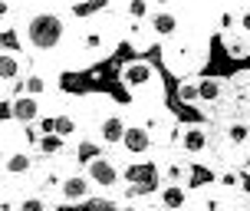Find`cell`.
<instances>
[{
    "mask_svg": "<svg viewBox=\"0 0 250 211\" xmlns=\"http://www.w3.org/2000/svg\"><path fill=\"white\" fill-rule=\"evenodd\" d=\"M73 30L76 23L66 10V3H20L13 37H17L20 53L30 63L53 66V70L66 73L62 60H66V47H69Z\"/></svg>",
    "mask_w": 250,
    "mask_h": 211,
    "instance_id": "6da1fadb",
    "label": "cell"
},
{
    "mask_svg": "<svg viewBox=\"0 0 250 211\" xmlns=\"http://www.w3.org/2000/svg\"><path fill=\"white\" fill-rule=\"evenodd\" d=\"M119 47H125V17L119 13V3H109L105 13L92 23H76L69 47H66V60L62 70L66 73H83L109 60Z\"/></svg>",
    "mask_w": 250,
    "mask_h": 211,
    "instance_id": "7a4b0ae2",
    "label": "cell"
},
{
    "mask_svg": "<svg viewBox=\"0 0 250 211\" xmlns=\"http://www.w3.org/2000/svg\"><path fill=\"white\" fill-rule=\"evenodd\" d=\"M208 122L214 125V136H217V172L234 168V165H247L250 162V102L230 99L221 112H214Z\"/></svg>",
    "mask_w": 250,
    "mask_h": 211,
    "instance_id": "3957f363",
    "label": "cell"
},
{
    "mask_svg": "<svg viewBox=\"0 0 250 211\" xmlns=\"http://www.w3.org/2000/svg\"><path fill=\"white\" fill-rule=\"evenodd\" d=\"M211 60V37L198 30H185L162 47V63L175 79H194Z\"/></svg>",
    "mask_w": 250,
    "mask_h": 211,
    "instance_id": "277c9868",
    "label": "cell"
},
{
    "mask_svg": "<svg viewBox=\"0 0 250 211\" xmlns=\"http://www.w3.org/2000/svg\"><path fill=\"white\" fill-rule=\"evenodd\" d=\"M175 149L194 162V168L201 165V168L217 172V136H214V125L208 122V119L181 122V125H178Z\"/></svg>",
    "mask_w": 250,
    "mask_h": 211,
    "instance_id": "5b68a950",
    "label": "cell"
},
{
    "mask_svg": "<svg viewBox=\"0 0 250 211\" xmlns=\"http://www.w3.org/2000/svg\"><path fill=\"white\" fill-rule=\"evenodd\" d=\"M83 172L89 175V182L96 188V198L115 205V198H119V191L125 185V162L115 152H102V155H96L92 162L83 165Z\"/></svg>",
    "mask_w": 250,
    "mask_h": 211,
    "instance_id": "8992f818",
    "label": "cell"
},
{
    "mask_svg": "<svg viewBox=\"0 0 250 211\" xmlns=\"http://www.w3.org/2000/svg\"><path fill=\"white\" fill-rule=\"evenodd\" d=\"M43 165V159L37 155L33 145H20V149H3L0 152V178H3V188L10 191H20L33 182L37 168Z\"/></svg>",
    "mask_w": 250,
    "mask_h": 211,
    "instance_id": "52a82bcc",
    "label": "cell"
},
{
    "mask_svg": "<svg viewBox=\"0 0 250 211\" xmlns=\"http://www.w3.org/2000/svg\"><path fill=\"white\" fill-rule=\"evenodd\" d=\"M128 125H132V112H128V102H119L115 99L109 109L102 112L99 119L92 122V129H89V136L99 142L105 152H119V145H122L125 132H128Z\"/></svg>",
    "mask_w": 250,
    "mask_h": 211,
    "instance_id": "ba28073f",
    "label": "cell"
},
{
    "mask_svg": "<svg viewBox=\"0 0 250 211\" xmlns=\"http://www.w3.org/2000/svg\"><path fill=\"white\" fill-rule=\"evenodd\" d=\"M119 86L128 93V99H138L142 93H148V89H158L165 86L162 83V73H158V66L145 56H132V60H125L119 66Z\"/></svg>",
    "mask_w": 250,
    "mask_h": 211,
    "instance_id": "9c48e42d",
    "label": "cell"
},
{
    "mask_svg": "<svg viewBox=\"0 0 250 211\" xmlns=\"http://www.w3.org/2000/svg\"><path fill=\"white\" fill-rule=\"evenodd\" d=\"M155 175H158V185H191V175H194V162L171 149H158L155 155Z\"/></svg>",
    "mask_w": 250,
    "mask_h": 211,
    "instance_id": "30bf717a",
    "label": "cell"
},
{
    "mask_svg": "<svg viewBox=\"0 0 250 211\" xmlns=\"http://www.w3.org/2000/svg\"><path fill=\"white\" fill-rule=\"evenodd\" d=\"M115 155H119L125 165H132V162H155V155H158V142H155V136H151L142 122H132Z\"/></svg>",
    "mask_w": 250,
    "mask_h": 211,
    "instance_id": "8fae6325",
    "label": "cell"
},
{
    "mask_svg": "<svg viewBox=\"0 0 250 211\" xmlns=\"http://www.w3.org/2000/svg\"><path fill=\"white\" fill-rule=\"evenodd\" d=\"M53 201H56V208H76V205H89V201H96V188L89 182V175L83 168H76V172L62 175L60 188L53 191Z\"/></svg>",
    "mask_w": 250,
    "mask_h": 211,
    "instance_id": "7c38bea8",
    "label": "cell"
},
{
    "mask_svg": "<svg viewBox=\"0 0 250 211\" xmlns=\"http://www.w3.org/2000/svg\"><path fill=\"white\" fill-rule=\"evenodd\" d=\"M198 89H201V106H198V112H204V119H211L214 112H221L227 102L234 99V93H230V76L201 73L198 76Z\"/></svg>",
    "mask_w": 250,
    "mask_h": 211,
    "instance_id": "4fadbf2b",
    "label": "cell"
},
{
    "mask_svg": "<svg viewBox=\"0 0 250 211\" xmlns=\"http://www.w3.org/2000/svg\"><path fill=\"white\" fill-rule=\"evenodd\" d=\"M148 30L155 33L158 47H165L168 40H175L178 33H185L181 3H155V10H151V17H148Z\"/></svg>",
    "mask_w": 250,
    "mask_h": 211,
    "instance_id": "5bb4252c",
    "label": "cell"
},
{
    "mask_svg": "<svg viewBox=\"0 0 250 211\" xmlns=\"http://www.w3.org/2000/svg\"><path fill=\"white\" fill-rule=\"evenodd\" d=\"M188 211H234V195L211 178V182H204V185L191 188Z\"/></svg>",
    "mask_w": 250,
    "mask_h": 211,
    "instance_id": "9a60e30c",
    "label": "cell"
},
{
    "mask_svg": "<svg viewBox=\"0 0 250 211\" xmlns=\"http://www.w3.org/2000/svg\"><path fill=\"white\" fill-rule=\"evenodd\" d=\"M30 132H33V149H37V155L43 162H60V159H69L73 155V142H66L56 132H40L37 125Z\"/></svg>",
    "mask_w": 250,
    "mask_h": 211,
    "instance_id": "2e32d148",
    "label": "cell"
},
{
    "mask_svg": "<svg viewBox=\"0 0 250 211\" xmlns=\"http://www.w3.org/2000/svg\"><path fill=\"white\" fill-rule=\"evenodd\" d=\"M10 119L20 122V125H26V129H33V125H40L43 119H46V102L23 93V96H17V99L10 102Z\"/></svg>",
    "mask_w": 250,
    "mask_h": 211,
    "instance_id": "e0dca14e",
    "label": "cell"
},
{
    "mask_svg": "<svg viewBox=\"0 0 250 211\" xmlns=\"http://www.w3.org/2000/svg\"><path fill=\"white\" fill-rule=\"evenodd\" d=\"M155 198L165 211H188V201H191V185H158Z\"/></svg>",
    "mask_w": 250,
    "mask_h": 211,
    "instance_id": "ac0fdd59",
    "label": "cell"
},
{
    "mask_svg": "<svg viewBox=\"0 0 250 211\" xmlns=\"http://www.w3.org/2000/svg\"><path fill=\"white\" fill-rule=\"evenodd\" d=\"M125 47L132 53H148V50L158 47V40L148 30V23H128L125 20Z\"/></svg>",
    "mask_w": 250,
    "mask_h": 211,
    "instance_id": "d6986e66",
    "label": "cell"
},
{
    "mask_svg": "<svg viewBox=\"0 0 250 211\" xmlns=\"http://www.w3.org/2000/svg\"><path fill=\"white\" fill-rule=\"evenodd\" d=\"M17 211H56V201L40 188H20L17 191Z\"/></svg>",
    "mask_w": 250,
    "mask_h": 211,
    "instance_id": "ffe728a7",
    "label": "cell"
},
{
    "mask_svg": "<svg viewBox=\"0 0 250 211\" xmlns=\"http://www.w3.org/2000/svg\"><path fill=\"white\" fill-rule=\"evenodd\" d=\"M151 10H155L151 0H125V3H119V13H122L128 23H148Z\"/></svg>",
    "mask_w": 250,
    "mask_h": 211,
    "instance_id": "44dd1931",
    "label": "cell"
},
{
    "mask_svg": "<svg viewBox=\"0 0 250 211\" xmlns=\"http://www.w3.org/2000/svg\"><path fill=\"white\" fill-rule=\"evenodd\" d=\"M221 47H224V53L230 56V60H247V56H250V37H244L240 30L221 37Z\"/></svg>",
    "mask_w": 250,
    "mask_h": 211,
    "instance_id": "7402d4cb",
    "label": "cell"
},
{
    "mask_svg": "<svg viewBox=\"0 0 250 211\" xmlns=\"http://www.w3.org/2000/svg\"><path fill=\"white\" fill-rule=\"evenodd\" d=\"M102 152H105V149H102V145H99V142H96L92 136H89V132H86L83 139H76V142H73V159L79 162V165L92 162L96 155H102Z\"/></svg>",
    "mask_w": 250,
    "mask_h": 211,
    "instance_id": "603a6c76",
    "label": "cell"
},
{
    "mask_svg": "<svg viewBox=\"0 0 250 211\" xmlns=\"http://www.w3.org/2000/svg\"><path fill=\"white\" fill-rule=\"evenodd\" d=\"M234 211H250V162L240 165V178L234 188Z\"/></svg>",
    "mask_w": 250,
    "mask_h": 211,
    "instance_id": "cb8c5ba5",
    "label": "cell"
},
{
    "mask_svg": "<svg viewBox=\"0 0 250 211\" xmlns=\"http://www.w3.org/2000/svg\"><path fill=\"white\" fill-rule=\"evenodd\" d=\"M175 96L181 106H194L198 109L201 106V89H198V76L194 79H178V89H175Z\"/></svg>",
    "mask_w": 250,
    "mask_h": 211,
    "instance_id": "d4e9b609",
    "label": "cell"
},
{
    "mask_svg": "<svg viewBox=\"0 0 250 211\" xmlns=\"http://www.w3.org/2000/svg\"><path fill=\"white\" fill-rule=\"evenodd\" d=\"M230 93H234V99L250 102V70H237V73H230Z\"/></svg>",
    "mask_w": 250,
    "mask_h": 211,
    "instance_id": "484cf974",
    "label": "cell"
},
{
    "mask_svg": "<svg viewBox=\"0 0 250 211\" xmlns=\"http://www.w3.org/2000/svg\"><path fill=\"white\" fill-rule=\"evenodd\" d=\"M234 10H237V30L244 37H250V0H237Z\"/></svg>",
    "mask_w": 250,
    "mask_h": 211,
    "instance_id": "4316f807",
    "label": "cell"
},
{
    "mask_svg": "<svg viewBox=\"0 0 250 211\" xmlns=\"http://www.w3.org/2000/svg\"><path fill=\"white\" fill-rule=\"evenodd\" d=\"M112 208H115L112 201H99V198H96V208H92V211H112Z\"/></svg>",
    "mask_w": 250,
    "mask_h": 211,
    "instance_id": "83f0119b",
    "label": "cell"
},
{
    "mask_svg": "<svg viewBox=\"0 0 250 211\" xmlns=\"http://www.w3.org/2000/svg\"><path fill=\"white\" fill-rule=\"evenodd\" d=\"M142 211H165V208H162V205H158V198H151V201H148V205H145V208H142Z\"/></svg>",
    "mask_w": 250,
    "mask_h": 211,
    "instance_id": "f1b7e54d",
    "label": "cell"
}]
</instances>
